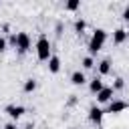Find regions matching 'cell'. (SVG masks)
Listing matches in <instances>:
<instances>
[{"mask_svg": "<svg viewBox=\"0 0 129 129\" xmlns=\"http://www.w3.org/2000/svg\"><path fill=\"white\" fill-rule=\"evenodd\" d=\"M105 40H107V30H103V28H97V30L93 32L91 40H89V52H91V54H97V52L103 48Z\"/></svg>", "mask_w": 129, "mask_h": 129, "instance_id": "1", "label": "cell"}, {"mask_svg": "<svg viewBox=\"0 0 129 129\" xmlns=\"http://www.w3.org/2000/svg\"><path fill=\"white\" fill-rule=\"evenodd\" d=\"M36 56H38V60H48L52 56L50 54V40L46 34H40L36 40Z\"/></svg>", "mask_w": 129, "mask_h": 129, "instance_id": "2", "label": "cell"}, {"mask_svg": "<svg viewBox=\"0 0 129 129\" xmlns=\"http://www.w3.org/2000/svg\"><path fill=\"white\" fill-rule=\"evenodd\" d=\"M16 50L20 54L30 50V36H28V32H18L16 34Z\"/></svg>", "mask_w": 129, "mask_h": 129, "instance_id": "3", "label": "cell"}, {"mask_svg": "<svg viewBox=\"0 0 129 129\" xmlns=\"http://www.w3.org/2000/svg\"><path fill=\"white\" fill-rule=\"evenodd\" d=\"M24 111H26V109H24L22 105H8V107L4 109V113H6L10 119H20V117L24 115Z\"/></svg>", "mask_w": 129, "mask_h": 129, "instance_id": "4", "label": "cell"}, {"mask_svg": "<svg viewBox=\"0 0 129 129\" xmlns=\"http://www.w3.org/2000/svg\"><path fill=\"white\" fill-rule=\"evenodd\" d=\"M113 87H103V91L101 93H97V101L99 103H111L113 101Z\"/></svg>", "mask_w": 129, "mask_h": 129, "instance_id": "5", "label": "cell"}, {"mask_svg": "<svg viewBox=\"0 0 129 129\" xmlns=\"http://www.w3.org/2000/svg\"><path fill=\"white\" fill-rule=\"evenodd\" d=\"M129 105L125 103V101H111L109 103V109H107V113H121V111H125Z\"/></svg>", "mask_w": 129, "mask_h": 129, "instance_id": "6", "label": "cell"}, {"mask_svg": "<svg viewBox=\"0 0 129 129\" xmlns=\"http://www.w3.org/2000/svg\"><path fill=\"white\" fill-rule=\"evenodd\" d=\"M127 38L129 36H127V30L125 28H115V32H113V42L115 44H123Z\"/></svg>", "mask_w": 129, "mask_h": 129, "instance_id": "7", "label": "cell"}, {"mask_svg": "<svg viewBox=\"0 0 129 129\" xmlns=\"http://www.w3.org/2000/svg\"><path fill=\"white\" fill-rule=\"evenodd\" d=\"M71 83H73L75 87H81V85H85V83H87V77H85V73H83V71H75V73L71 75Z\"/></svg>", "mask_w": 129, "mask_h": 129, "instance_id": "8", "label": "cell"}, {"mask_svg": "<svg viewBox=\"0 0 129 129\" xmlns=\"http://www.w3.org/2000/svg\"><path fill=\"white\" fill-rule=\"evenodd\" d=\"M89 119L93 121V123H101V119H103V109L101 107H91L89 109Z\"/></svg>", "mask_w": 129, "mask_h": 129, "instance_id": "9", "label": "cell"}, {"mask_svg": "<svg viewBox=\"0 0 129 129\" xmlns=\"http://www.w3.org/2000/svg\"><path fill=\"white\" fill-rule=\"evenodd\" d=\"M103 87H105V85H103V81H101V77H95V79H93V81L89 83V91H91L93 95H97V93H101V91H103Z\"/></svg>", "mask_w": 129, "mask_h": 129, "instance_id": "10", "label": "cell"}, {"mask_svg": "<svg viewBox=\"0 0 129 129\" xmlns=\"http://www.w3.org/2000/svg\"><path fill=\"white\" fill-rule=\"evenodd\" d=\"M48 71H50L52 75H56V73L60 71V58H58L56 54H52V56L48 58Z\"/></svg>", "mask_w": 129, "mask_h": 129, "instance_id": "11", "label": "cell"}, {"mask_svg": "<svg viewBox=\"0 0 129 129\" xmlns=\"http://www.w3.org/2000/svg\"><path fill=\"white\" fill-rule=\"evenodd\" d=\"M109 73H111V60H109V58H103V60L99 62V75L105 77V75H109Z\"/></svg>", "mask_w": 129, "mask_h": 129, "instance_id": "12", "label": "cell"}, {"mask_svg": "<svg viewBox=\"0 0 129 129\" xmlns=\"http://www.w3.org/2000/svg\"><path fill=\"white\" fill-rule=\"evenodd\" d=\"M22 89H24V93H34V89H36V81H34V79H26L24 85H22Z\"/></svg>", "mask_w": 129, "mask_h": 129, "instance_id": "13", "label": "cell"}, {"mask_svg": "<svg viewBox=\"0 0 129 129\" xmlns=\"http://www.w3.org/2000/svg\"><path fill=\"white\" fill-rule=\"evenodd\" d=\"M85 28H87V22H85L83 18H79V20H75V32H79V34H83V32H85Z\"/></svg>", "mask_w": 129, "mask_h": 129, "instance_id": "14", "label": "cell"}, {"mask_svg": "<svg viewBox=\"0 0 129 129\" xmlns=\"http://www.w3.org/2000/svg\"><path fill=\"white\" fill-rule=\"evenodd\" d=\"M69 12H75V10H79L81 8V2L79 0H71V2H67V6H64Z\"/></svg>", "mask_w": 129, "mask_h": 129, "instance_id": "15", "label": "cell"}, {"mask_svg": "<svg viewBox=\"0 0 129 129\" xmlns=\"http://www.w3.org/2000/svg\"><path fill=\"white\" fill-rule=\"evenodd\" d=\"M81 64H83V69H93V67H95V60H93V56L89 54V56H85V58L81 60Z\"/></svg>", "mask_w": 129, "mask_h": 129, "instance_id": "16", "label": "cell"}, {"mask_svg": "<svg viewBox=\"0 0 129 129\" xmlns=\"http://www.w3.org/2000/svg\"><path fill=\"white\" fill-rule=\"evenodd\" d=\"M123 87H125L123 79H121V77H117V79H115V83H113V91H121Z\"/></svg>", "mask_w": 129, "mask_h": 129, "instance_id": "17", "label": "cell"}, {"mask_svg": "<svg viewBox=\"0 0 129 129\" xmlns=\"http://www.w3.org/2000/svg\"><path fill=\"white\" fill-rule=\"evenodd\" d=\"M6 46H8V40L0 36V52H4V50H6Z\"/></svg>", "mask_w": 129, "mask_h": 129, "instance_id": "18", "label": "cell"}, {"mask_svg": "<svg viewBox=\"0 0 129 129\" xmlns=\"http://www.w3.org/2000/svg\"><path fill=\"white\" fill-rule=\"evenodd\" d=\"M8 44L16 48V32H14V34H10V38H8Z\"/></svg>", "mask_w": 129, "mask_h": 129, "instance_id": "19", "label": "cell"}, {"mask_svg": "<svg viewBox=\"0 0 129 129\" xmlns=\"http://www.w3.org/2000/svg\"><path fill=\"white\" fill-rule=\"evenodd\" d=\"M123 20L129 22V6H125V10H123Z\"/></svg>", "mask_w": 129, "mask_h": 129, "instance_id": "20", "label": "cell"}, {"mask_svg": "<svg viewBox=\"0 0 129 129\" xmlns=\"http://www.w3.org/2000/svg\"><path fill=\"white\" fill-rule=\"evenodd\" d=\"M4 129H16V123H6Z\"/></svg>", "mask_w": 129, "mask_h": 129, "instance_id": "21", "label": "cell"}, {"mask_svg": "<svg viewBox=\"0 0 129 129\" xmlns=\"http://www.w3.org/2000/svg\"><path fill=\"white\" fill-rule=\"evenodd\" d=\"M127 36H129V28H127Z\"/></svg>", "mask_w": 129, "mask_h": 129, "instance_id": "22", "label": "cell"}]
</instances>
